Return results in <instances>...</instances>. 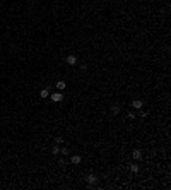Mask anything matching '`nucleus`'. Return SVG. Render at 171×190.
I'll return each instance as SVG.
<instances>
[{"instance_id":"6","label":"nucleus","mask_w":171,"mask_h":190,"mask_svg":"<svg viewBox=\"0 0 171 190\" xmlns=\"http://www.w3.org/2000/svg\"><path fill=\"white\" fill-rule=\"evenodd\" d=\"M86 180H87V183H89V185H94L97 182V178L94 176V175H87V178H86Z\"/></svg>"},{"instance_id":"2","label":"nucleus","mask_w":171,"mask_h":190,"mask_svg":"<svg viewBox=\"0 0 171 190\" xmlns=\"http://www.w3.org/2000/svg\"><path fill=\"white\" fill-rule=\"evenodd\" d=\"M142 106H144V101H142V99H133V101H132V108L140 110Z\"/></svg>"},{"instance_id":"5","label":"nucleus","mask_w":171,"mask_h":190,"mask_svg":"<svg viewBox=\"0 0 171 190\" xmlns=\"http://www.w3.org/2000/svg\"><path fill=\"white\" fill-rule=\"evenodd\" d=\"M70 161H72V164H80L82 158H80L79 154H75V156H72V159H70Z\"/></svg>"},{"instance_id":"12","label":"nucleus","mask_w":171,"mask_h":190,"mask_svg":"<svg viewBox=\"0 0 171 190\" xmlns=\"http://www.w3.org/2000/svg\"><path fill=\"white\" fill-rule=\"evenodd\" d=\"M55 142H57V144H62L63 139H62V137H55Z\"/></svg>"},{"instance_id":"8","label":"nucleus","mask_w":171,"mask_h":190,"mask_svg":"<svg viewBox=\"0 0 171 190\" xmlns=\"http://www.w3.org/2000/svg\"><path fill=\"white\" fill-rule=\"evenodd\" d=\"M111 113H113V115H118V113H120V106H118V104H113V106H111Z\"/></svg>"},{"instance_id":"10","label":"nucleus","mask_w":171,"mask_h":190,"mask_svg":"<svg viewBox=\"0 0 171 190\" xmlns=\"http://www.w3.org/2000/svg\"><path fill=\"white\" fill-rule=\"evenodd\" d=\"M58 152H60V147H58V146H53V147H51V154H58Z\"/></svg>"},{"instance_id":"4","label":"nucleus","mask_w":171,"mask_h":190,"mask_svg":"<svg viewBox=\"0 0 171 190\" xmlns=\"http://www.w3.org/2000/svg\"><path fill=\"white\" fill-rule=\"evenodd\" d=\"M132 158H133V159H140V158H142V152H140V149L132 151Z\"/></svg>"},{"instance_id":"9","label":"nucleus","mask_w":171,"mask_h":190,"mask_svg":"<svg viewBox=\"0 0 171 190\" xmlns=\"http://www.w3.org/2000/svg\"><path fill=\"white\" fill-rule=\"evenodd\" d=\"M57 89H58V91H63V89H65V82H63V81H58V82H57Z\"/></svg>"},{"instance_id":"11","label":"nucleus","mask_w":171,"mask_h":190,"mask_svg":"<svg viewBox=\"0 0 171 190\" xmlns=\"http://www.w3.org/2000/svg\"><path fill=\"white\" fill-rule=\"evenodd\" d=\"M130 170H132L133 173H137V171H139V164H132V166H130Z\"/></svg>"},{"instance_id":"1","label":"nucleus","mask_w":171,"mask_h":190,"mask_svg":"<svg viewBox=\"0 0 171 190\" xmlns=\"http://www.w3.org/2000/svg\"><path fill=\"white\" fill-rule=\"evenodd\" d=\"M63 99V94L60 91L58 92H53V94H51V101H55V103H58V101H62Z\"/></svg>"},{"instance_id":"7","label":"nucleus","mask_w":171,"mask_h":190,"mask_svg":"<svg viewBox=\"0 0 171 190\" xmlns=\"http://www.w3.org/2000/svg\"><path fill=\"white\" fill-rule=\"evenodd\" d=\"M48 96H50V91H48V89H41L40 91V98H48Z\"/></svg>"},{"instance_id":"3","label":"nucleus","mask_w":171,"mask_h":190,"mask_svg":"<svg viewBox=\"0 0 171 190\" xmlns=\"http://www.w3.org/2000/svg\"><path fill=\"white\" fill-rule=\"evenodd\" d=\"M65 62H67L68 65H75V63H77V57H75V55H67Z\"/></svg>"}]
</instances>
